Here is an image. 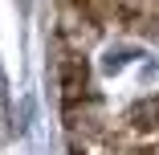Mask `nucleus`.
<instances>
[{"instance_id":"f257e3e1","label":"nucleus","mask_w":159,"mask_h":155,"mask_svg":"<svg viewBox=\"0 0 159 155\" xmlns=\"http://www.w3.org/2000/svg\"><path fill=\"white\" fill-rule=\"evenodd\" d=\"M57 70H61V90H66V98H78L86 90V61L78 53H66Z\"/></svg>"},{"instance_id":"f03ea898","label":"nucleus","mask_w":159,"mask_h":155,"mask_svg":"<svg viewBox=\"0 0 159 155\" xmlns=\"http://www.w3.org/2000/svg\"><path fill=\"white\" fill-rule=\"evenodd\" d=\"M126 122L135 131H159V98H143L126 110Z\"/></svg>"}]
</instances>
